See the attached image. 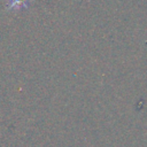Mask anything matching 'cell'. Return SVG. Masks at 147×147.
<instances>
[{
    "mask_svg": "<svg viewBox=\"0 0 147 147\" xmlns=\"http://www.w3.org/2000/svg\"><path fill=\"white\" fill-rule=\"evenodd\" d=\"M32 3V0H5L6 9L9 11H21L28 9Z\"/></svg>",
    "mask_w": 147,
    "mask_h": 147,
    "instance_id": "6da1fadb",
    "label": "cell"
}]
</instances>
